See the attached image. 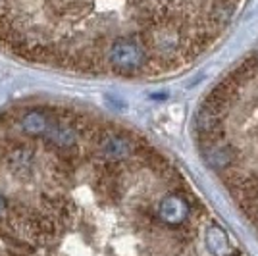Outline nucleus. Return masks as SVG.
Wrapping results in <instances>:
<instances>
[{
  "mask_svg": "<svg viewBox=\"0 0 258 256\" xmlns=\"http://www.w3.org/2000/svg\"><path fill=\"white\" fill-rule=\"evenodd\" d=\"M20 125L27 135H46V131L52 125V119L43 110H29L22 116Z\"/></svg>",
  "mask_w": 258,
  "mask_h": 256,
  "instance_id": "f03ea898",
  "label": "nucleus"
},
{
  "mask_svg": "<svg viewBox=\"0 0 258 256\" xmlns=\"http://www.w3.org/2000/svg\"><path fill=\"white\" fill-rule=\"evenodd\" d=\"M46 137L60 149H74L79 141V131L66 121H52L50 129L46 131Z\"/></svg>",
  "mask_w": 258,
  "mask_h": 256,
  "instance_id": "f257e3e1",
  "label": "nucleus"
},
{
  "mask_svg": "<svg viewBox=\"0 0 258 256\" xmlns=\"http://www.w3.org/2000/svg\"><path fill=\"white\" fill-rule=\"evenodd\" d=\"M6 212V199H4V195L0 193V216Z\"/></svg>",
  "mask_w": 258,
  "mask_h": 256,
  "instance_id": "7ed1b4c3",
  "label": "nucleus"
}]
</instances>
